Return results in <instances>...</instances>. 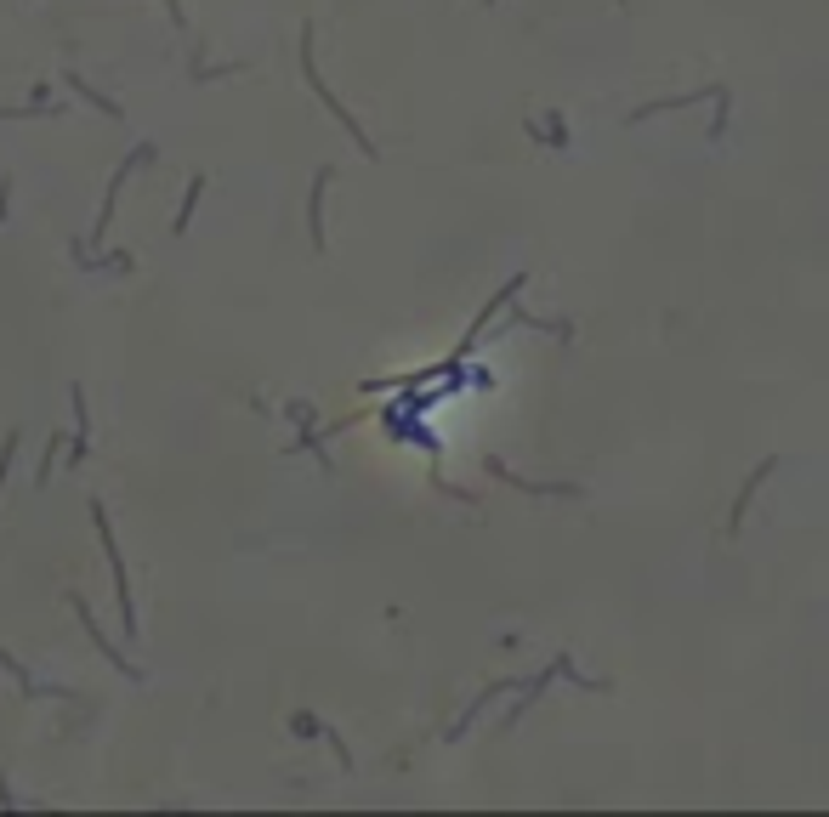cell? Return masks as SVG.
<instances>
[{"label": "cell", "mask_w": 829, "mask_h": 817, "mask_svg": "<svg viewBox=\"0 0 829 817\" xmlns=\"http://www.w3.org/2000/svg\"><path fill=\"white\" fill-rule=\"evenodd\" d=\"M91 522H97V539L108 545V568H114V585H120V608H125V630L137 636V602H131V579H125V562H120V545H114V534H108V511L103 500H91Z\"/></svg>", "instance_id": "1"}, {"label": "cell", "mask_w": 829, "mask_h": 817, "mask_svg": "<svg viewBox=\"0 0 829 817\" xmlns=\"http://www.w3.org/2000/svg\"><path fill=\"white\" fill-rule=\"evenodd\" d=\"M773 466H778V460H767V466H756V471H750V483H744V500H733V517H727V528H733V534H739V522H744V505H750V494L761 488V477H767Z\"/></svg>", "instance_id": "2"}]
</instances>
